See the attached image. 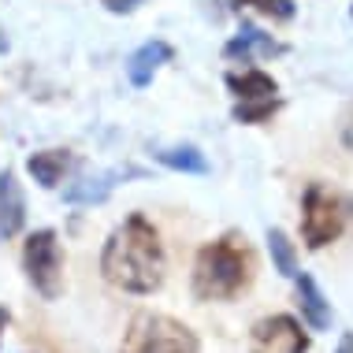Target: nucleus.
I'll return each instance as SVG.
<instances>
[{
    "mask_svg": "<svg viewBox=\"0 0 353 353\" xmlns=\"http://www.w3.org/2000/svg\"><path fill=\"white\" fill-rule=\"evenodd\" d=\"M101 275L123 294H152L164 286L168 253L160 231L141 212L127 216L101 250Z\"/></svg>",
    "mask_w": 353,
    "mask_h": 353,
    "instance_id": "f257e3e1",
    "label": "nucleus"
},
{
    "mask_svg": "<svg viewBox=\"0 0 353 353\" xmlns=\"http://www.w3.org/2000/svg\"><path fill=\"white\" fill-rule=\"evenodd\" d=\"M256 275L253 245L242 231H227L223 238L197 250L194 261V298L197 301H231Z\"/></svg>",
    "mask_w": 353,
    "mask_h": 353,
    "instance_id": "f03ea898",
    "label": "nucleus"
},
{
    "mask_svg": "<svg viewBox=\"0 0 353 353\" xmlns=\"http://www.w3.org/2000/svg\"><path fill=\"white\" fill-rule=\"evenodd\" d=\"M353 216V201L339 194L327 183H309L301 194V242L309 250H323V245L339 242Z\"/></svg>",
    "mask_w": 353,
    "mask_h": 353,
    "instance_id": "7ed1b4c3",
    "label": "nucleus"
},
{
    "mask_svg": "<svg viewBox=\"0 0 353 353\" xmlns=\"http://www.w3.org/2000/svg\"><path fill=\"white\" fill-rule=\"evenodd\" d=\"M201 342L183 320L164 312H138L123 335L119 353H197Z\"/></svg>",
    "mask_w": 353,
    "mask_h": 353,
    "instance_id": "20e7f679",
    "label": "nucleus"
},
{
    "mask_svg": "<svg viewBox=\"0 0 353 353\" xmlns=\"http://www.w3.org/2000/svg\"><path fill=\"white\" fill-rule=\"evenodd\" d=\"M227 90L234 93V123H268L275 112L283 108L279 101V82L272 79L268 71H256V68H242V71H227Z\"/></svg>",
    "mask_w": 353,
    "mask_h": 353,
    "instance_id": "39448f33",
    "label": "nucleus"
},
{
    "mask_svg": "<svg viewBox=\"0 0 353 353\" xmlns=\"http://www.w3.org/2000/svg\"><path fill=\"white\" fill-rule=\"evenodd\" d=\"M23 272L45 301H56L63 294V250L56 231L45 227L23 242Z\"/></svg>",
    "mask_w": 353,
    "mask_h": 353,
    "instance_id": "423d86ee",
    "label": "nucleus"
},
{
    "mask_svg": "<svg viewBox=\"0 0 353 353\" xmlns=\"http://www.w3.org/2000/svg\"><path fill=\"white\" fill-rule=\"evenodd\" d=\"M250 353H309V335L294 316H264L250 331Z\"/></svg>",
    "mask_w": 353,
    "mask_h": 353,
    "instance_id": "0eeeda50",
    "label": "nucleus"
},
{
    "mask_svg": "<svg viewBox=\"0 0 353 353\" xmlns=\"http://www.w3.org/2000/svg\"><path fill=\"white\" fill-rule=\"evenodd\" d=\"M141 175H145V171H138V168H108V171H97V175H82L79 183H71L63 190V201L68 205H104L116 194L119 183L141 179Z\"/></svg>",
    "mask_w": 353,
    "mask_h": 353,
    "instance_id": "6e6552de",
    "label": "nucleus"
},
{
    "mask_svg": "<svg viewBox=\"0 0 353 353\" xmlns=\"http://www.w3.org/2000/svg\"><path fill=\"white\" fill-rule=\"evenodd\" d=\"M283 52H286V45L275 41L272 34H264L261 26H253V23H242V30L223 45V56L234 63H253L256 56H283Z\"/></svg>",
    "mask_w": 353,
    "mask_h": 353,
    "instance_id": "1a4fd4ad",
    "label": "nucleus"
},
{
    "mask_svg": "<svg viewBox=\"0 0 353 353\" xmlns=\"http://www.w3.org/2000/svg\"><path fill=\"white\" fill-rule=\"evenodd\" d=\"M175 60V49H171L168 41H145L138 45L134 52L127 56V79L134 90H145V85H152V79H157V71L164 68V63Z\"/></svg>",
    "mask_w": 353,
    "mask_h": 353,
    "instance_id": "9d476101",
    "label": "nucleus"
},
{
    "mask_svg": "<svg viewBox=\"0 0 353 353\" xmlns=\"http://www.w3.org/2000/svg\"><path fill=\"white\" fill-rule=\"evenodd\" d=\"M26 223V197L15 171H0V242L15 238Z\"/></svg>",
    "mask_w": 353,
    "mask_h": 353,
    "instance_id": "9b49d317",
    "label": "nucleus"
},
{
    "mask_svg": "<svg viewBox=\"0 0 353 353\" xmlns=\"http://www.w3.org/2000/svg\"><path fill=\"white\" fill-rule=\"evenodd\" d=\"M294 286H298V309H301V320L309 323L312 331H327L331 327V301L323 298V290L316 286L309 272H298L294 275Z\"/></svg>",
    "mask_w": 353,
    "mask_h": 353,
    "instance_id": "f8f14e48",
    "label": "nucleus"
},
{
    "mask_svg": "<svg viewBox=\"0 0 353 353\" xmlns=\"http://www.w3.org/2000/svg\"><path fill=\"white\" fill-rule=\"evenodd\" d=\"M71 168H74V157L68 149H41V152H30V160H26V171H30L34 183L45 186V190L60 186Z\"/></svg>",
    "mask_w": 353,
    "mask_h": 353,
    "instance_id": "ddd939ff",
    "label": "nucleus"
},
{
    "mask_svg": "<svg viewBox=\"0 0 353 353\" xmlns=\"http://www.w3.org/2000/svg\"><path fill=\"white\" fill-rule=\"evenodd\" d=\"M152 160H157V164H164L168 171H179V175H208L205 152L197 149V145H190V141H183V145H160V149H152Z\"/></svg>",
    "mask_w": 353,
    "mask_h": 353,
    "instance_id": "4468645a",
    "label": "nucleus"
},
{
    "mask_svg": "<svg viewBox=\"0 0 353 353\" xmlns=\"http://www.w3.org/2000/svg\"><path fill=\"white\" fill-rule=\"evenodd\" d=\"M268 253H272V264L283 279H294L298 275V250H294L290 234L283 227H268Z\"/></svg>",
    "mask_w": 353,
    "mask_h": 353,
    "instance_id": "2eb2a0df",
    "label": "nucleus"
},
{
    "mask_svg": "<svg viewBox=\"0 0 353 353\" xmlns=\"http://www.w3.org/2000/svg\"><path fill=\"white\" fill-rule=\"evenodd\" d=\"M238 8H253L256 15L272 19V23H290L298 15V4L294 0H234Z\"/></svg>",
    "mask_w": 353,
    "mask_h": 353,
    "instance_id": "dca6fc26",
    "label": "nucleus"
},
{
    "mask_svg": "<svg viewBox=\"0 0 353 353\" xmlns=\"http://www.w3.org/2000/svg\"><path fill=\"white\" fill-rule=\"evenodd\" d=\"M101 4L108 8L112 15H130V12H134V8L141 4V0H101Z\"/></svg>",
    "mask_w": 353,
    "mask_h": 353,
    "instance_id": "f3484780",
    "label": "nucleus"
},
{
    "mask_svg": "<svg viewBox=\"0 0 353 353\" xmlns=\"http://www.w3.org/2000/svg\"><path fill=\"white\" fill-rule=\"evenodd\" d=\"M339 134H342V145L353 149V104L346 108V116H342V127H339Z\"/></svg>",
    "mask_w": 353,
    "mask_h": 353,
    "instance_id": "a211bd4d",
    "label": "nucleus"
},
{
    "mask_svg": "<svg viewBox=\"0 0 353 353\" xmlns=\"http://www.w3.org/2000/svg\"><path fill=\"white\" fill-rule=\"evenodd\" d=\"M335 353H353V331H346V335L339 339V350Z\"/></svg>",
    "mask_w": 353,
    "mask_h": 353,
    "instance_id": "6ab92c4d",
    "label": "nucleus"
},
{
    "mask_svg": "<svg viewBox=\"0 0 353 353\" xmlns=\"http://www.w3.org/2000/svg\"><path fill=\"white\" fill-rule=\"evenodd\" d=\"M8 320H12V312H8L4 305H0V339H4V327H8Z\"/></svg>",
    "mask_w": 353,
    "mask_h": 353,
    "instance_id": "aec40b11",
    "label": "nucleus"
},
{
    "mask_svg": "<svg viewBox=\"0 0 353 353\" xmlns=\"http://www.w3.org/2000/svg\"><path fill=\"white\" fill-rule=\"evenodd\" d=\"M0 52H8V37L4 34H0Z\"/></svg>",
    "mask_w": 353,
    "mask_h": 353,
    "instance_id": "412c9836",
    "label": "nucleus"
},
{
    "mask_svg": "<svg viewBox=\"0 0 353 353\" xmlns=\"http://www.w3.org/2000/svg\"><path fill=\"white\" fill-rule=\"evenodd\" d=\"M350 15H353V8H350Z\"/></svg>",
    "mask_w": 353,
    "mask_h": 353,
    "instance_id": "4be33fe9",
    "label": "nucleus"
}]
</instances>
